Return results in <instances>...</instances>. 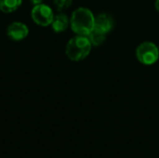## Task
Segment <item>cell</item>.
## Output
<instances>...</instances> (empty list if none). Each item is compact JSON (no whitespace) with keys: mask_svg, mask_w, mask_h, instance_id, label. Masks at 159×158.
Returning a JSON list of instances; mask_svg holds the SVG:
<instances>
[{"mask_svg":"<svg viewBox=\"0 0 159 158\" xmlns=\"http://www.w3.org/2000/svg\"><path fill=\"white\" fill-rule=\"evenodd\" d=\"M95 16L88 7H78L72 13L70 26L72 31L77 35L88 36L94 29Z\"/></svg>","mask_w":159,"mask_h":158,"instance_id":"obj_1","label":"cell"},{"mask_svg":"<svg viewBox=\"0 0 159 158\" xmlns=\"http://www.w3.org/2000/svg\"><path fill=\"white\" fill-rule=\"evenodd\" d=\"M92 45L88 36L75 35L71 38L65 47V54L72 61L85 60L90 53Z\"/></svg>","mask_w":159,"mask_h":158,"instance_id":"obj_2","label":"cell"},{"mask_svg":"<svg viewBox=\"0 0 159 158\" xmlns=\"http://www.w3.org/2000/svg\"><path fill=\"white\" fill-rule=\"evenodd\" d=\"M137 60L144 65H153L159 59L158 47L150 41L141 43L136 48Z\"/></svg>","mask_w":159,"mask_h":158,"instance_id":"obj_3","label":"cell"},{"mask_svg":"<svg viewBox=\"0 0 159 158\" xmlns=\"http://www.w3.org/2000/svg\"><path fill=\"white\" fill-rule=\"evenodd\" d=\"M31 16L35 24L42 27H47L51 25L55 15L49 6L42 3L34 6Z\"/></svg>","mask_w":159,"mask_h":158,"instance_id":"obj_4","label":"cell"},{"mask_svg":"<svg viewBox=\"0 0 159 158\" xmlns=\"http://www.w3.org/2000/svg\"><path fill=\"white\" fill-rule=\"evenodd\" d=\"M7 36L13 41H21L29 34V28L20 21H13L7 28Z\"/></svg>","mask_w":159,"mask_h":158,"instance_id":"obj_5","label":"cell"},{"mask_svg":"<svg viewBox=\"0 0 159 158\" xmlns=\"http://www.w3.org/2000/svg\"><path fill=\"white\" fill-rule=\"evenodd\" d=\"M113 27H114V20L110 15L102 13V14L95 16L94 29L107 34L109 32L112 31Z\"/></svg>","mask_w":159,"mask_h":158,"instance_id":"obj_6","label":"cell"},{"mask_svg":"<svg viewBox=\"0 0 159 158\" xmlns=\"http://www.w3.org/2000/svg\"><path fill=\"white\" fill-rule=\"evenodd\" d=\"M69 25H70V20H69L68 16L62 12L55 15L53 21L51 23V27H52L53 31L57 34H61V33H63L64 31H66V29L68 28Z\"/></svg>","mask_w":159,"mask_h":158,"instance_id":"obj_7","label":"cell"},{"mask_svg":"<svg viewBox=\"0 0 159 158\" xmlns=\"http://www.w3.org/2000/svg\"><path fill=\"white\" fill-rule=\"evenodd\" d=\"M22 0H0V11L11 13L16 11L21 5Z\"/></svg>","mask_w":159,"mask_h":158,"instance_id":"obj_8","label":"cell"},{"mask_svg":"<svg viewBox=\"0 0 159 158\" xmlns=\"http://www.w3.org/2000/svg\"><path fill=\"white\" fill-rule=\"evenodd\" d=\"M88 37L92 46L98 47L104 43L105 39H106V34H103L96 29H93V31L88 35Z\"/></svg>","mask_w":159,"mask_h":158,"instance_id":"obj_9","label":"cell"},{"mask_svg":"<svg viewBox=\"0 0 159 158\" xmlns=\"http://www.w3.org/2000/svg\"><path fill=\"white\" fill-rule=\"evenodd\" d=\"M73 0H53V4L59 11H63L71 7Z\"/></svg>","mask_w":159,"mask_h":158,"instance_id":"obj_10","label":"cell"},{"mask_svg":"<svg viewBox=\"0 0 159 158\" xmlns=\"http://www.w3.org/2000/svg\"><path fill=\"white\" fill-rule=\"evenodd\" d=\"M29 1H30V3H31L32 5L35 6V5H39V4H42L44 0H29Z\"/></svg>","mask_w":159,"mask_h":158,"instance_id":"obj_11","label":"cell"},{"mask_svg":"<svg viewBox=\"0 0 159 158\" xmlns=\"http://www.w3.org/2000/svg\"><path fill=\"white\" fill-rule=\"evenodd\" d=\"M155 7L157 9V11L159 13V0H156V3H155Z\"/></svg>","mask_w":159,"mask_h":158,"instance_id":"obj_12","label":"cell"},{"mask_svg":"<svg viewBox=\"0 0 159 158\" xmlns=\"http://www.w3.org/2000/svg\"><path fill=\"white\" fill-rule=\"evenodd\" d=\"M158 49H159V47H158Z\"/></svg>","mask_w":159,"mask_h":158,"instance_id":"obj_13","label":"cell"}]
</instances>
